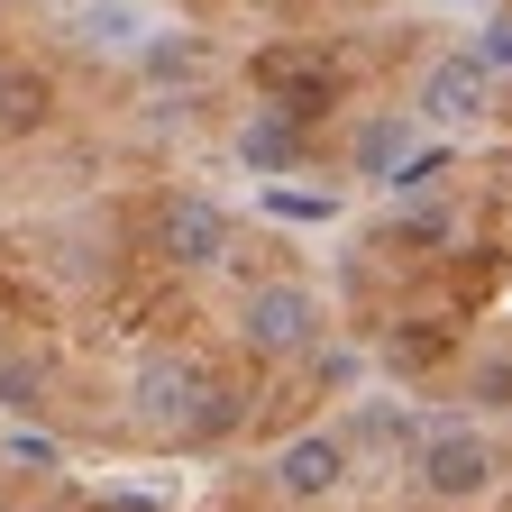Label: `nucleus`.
Returning <instances> with one entry per match:
<instances>
[{
	"label": "nucleus",
	"instance_id": "obj_1",
	"mask_svg": "<svg viewBox=\"0 0 512 512\" xmlns=\"http://www.w3.org/2000/svg\"><path fill=\"white\" fill-rule=\"evenodd\" d=\"M128 403H138V421L156 439H211V430H229V394L192 357H147L138 384H128Z\"/></svg>",
	"mask_w": 512,
	"mask_h": 512
},
{
	"label": "nucleus",
	"instance_id": "obj_3",
	"mask_svg": "<svg viewBox=\"0 0 512 512\" xmlns=\"http://www.w3.org/2000/svg\"><path fill=\"white\" fill-rule=\"evenodd\" d=\"M156 238H165L174 266H220V256H229V211L202 202V192H174L165 220H156Z\"/></svg>",
	"mask_w": 512,
	"mask_h": 512
},
{
	"label": "nucleus",
	"instance_id": "obj_2",
	"mask_svg": "<svg viewBox=\"0 0 512 512\" xmlns=\"http://www.w3.org/2000/svg\"><path fill=\"white\" fill-rule=\"evenodd\" d=\"M238 320H247V348H256V357H293V348H311V330H320V293H311V284H256Z\"/></svg>",
	"mask_w": 512,
	"mask_h": 512
},
{
	"label": "nucleus",
	"instance_id": "obj_6",
	"mask_svg": "<svg viewBox=\"0 0 512 512\" xmlns=\"http://www.w3.org/2000/svg\"><path fill=\"white\" fill-rule=\"evenodd\" d=\"M74 46L83 55H138L147 46V10L138 0H83L74 10Z\"/></svg>",
	"mask_w": 512,
	"mask_h": 512
},
{
	"label": "nucleus",
	"instance_id": "obj_4",
	"mask_svg": "<svg viewBox=\"0 0 512 512\" xmlns=\"http://www.w3.org/2000/svg\"><path fill=\"white\" fill-rule=\"evenodd\" d=\"M485 476H494V458H485V439H476V430H439V439L421 448V485H430L439 503H476Z\"/></svg>",
	"mask_w": 512,
	"mask_h": 512
},
{
	"label": "nucleus",
	"instance_id": "obj_8",
	"mask_svg": "<svg viewBox=\"0 0 512 512\" xmlns=\"http://www.w3.org/2000/svg\"><path fill=\"white\" fill-rule=\"evenodd\" d=\"M403 156H412V119H366V128H357V174L384 183Z\"/></svg>",
	"mask_w": 512,
	"mask_h": 512
},
{
	"label": "nucleus",
	"instance_id": "obj_9",
	"mask_svg": "<svg viewBox=\"0 0 512 512\" xmlns=\"http://www.w3.org/2000/svg\"><path fill=\"white\" fill-rule=\"evenodd\" d=\"M467 394H476V403H494V412H512V348H485V357H476Z\"/></svg>",
	"mask_w": 512,
	"mask_h": 512
},
{
	"label": "nucleus",
	"instance_id": "obj_11",
	"mask_svg": "<svg viewBox=\"0 0 512 512\" xmlns=\"http://www.w3.org/2000/svg\"><path fill=\"white\" fill-rule=\"evenodd\" d=\"M238 147H247V165H293V128L284 119H247Z\"/></svg>",
	"mask_w": 512,
	"mask_h": 512
},
{
	"label": "nucleus",
	"instance_id": "obj_10",
	"mask_svg": "<svg viewBox=\"0 0 512 512\" xmlns=\"http://www.w3.org/2000/svg\"><path fill=\"white\" fill-rule=\"evenodd\" d=\"M37 394H46L37 357H0V412H37Z\"/></svg>",
	"mask_w": 512,
	"mask_h": 512
},
{
	"label": "nucleus",
	"instance_id": "obj_7",
	"mask_svg": "<svg viewBox=\"0 0 512 512\" xmlns=\"http://www.w3.org/2000/svg\"><path fill=\"white\" fill-rule=\"evenodd\" d=\"M339 467H348V448H339L330 430H311V439H293L284 458H275V485H284V494H330Z\"/></svg>",
	"mask_w": 512,
	"mask_h": 512
},
{
	"label": "nucleus",
	"instance_id": "obj_5",
	"mask_svg": "<svg viewBox=\"0 0 512 512\" xmlns=\"http://www.w3.org/2000/svg\"><path fill=\"white\" fill-rule=\"evenodd\" d=\"M485 110V64L476 55H448V64H430V83H421V119H439V128H467Z\"/></svg>",
	"mask_w": 512,
	"mask_h": 512
},
{
	"label": "nucleus",
	"instance_id": "obj_13",
	"mask_svg": "<svg viewBox=\"0 0 512 512\" xmlns=\"http://www.w3.org/2000/svg\"><path fill=\"white\" fill-rule=\"evenodd\" d=\"M476 64H485V74H494V64H512V28H485V46H467Z\"/></svg>",
	"mask_w": 512,
	"mask_h": 512
},
{
	"label": "nucleus",
	"instance_id": "obj_12",
	"mask_svg": "<svg viewBox=\"0 0 512 512\" xmlns=\"http://www.w3.org/2000/svg\"><path fill=\"white\" fill-rule=\"evenodd\" d=\"M37 110H46V83H28V74L0 64V128H19V119H37Z\"/></svg>",
	"mask_w": 512,
	"mask_h": 512
},
{
	"label": "nucleus",
	"instance_id": "obj_14",
	"mask_svg": "<svg viewBox=\"0 0 512 512\" xmlns=\"http://www.w3.org/2000/svg\"><path fill=\"white\" fill-rule=\"evenodd\" d=\"M448 10H467V0H448ZM476 10H485V0H476Z\"/></svg>",
	"mask_w": 512,
	"mask_h": 512
}]
</instances>
